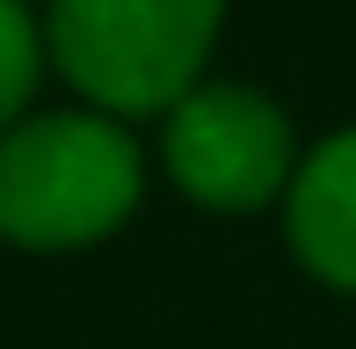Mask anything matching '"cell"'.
Returning a JSON list of instances; mask_svg holds the SVG:
<instances>
[{
    "label": "cell",
    "mask_w": 356,
    "mask_h": 349,
    "mask_svg": "<svg viewBox=\"0 0 356 349\" xmlns=\"http://www.w3.org/2000/svg\"><path fill=\"white\" fill-rule=\"evenodd\" d=\"M291 247L313 277L356 291V131L327 138L291 174Z\"/></svg>",
    "instance_id": "277c9868"
},
{
    "label": "cell",
    "mask_w": 356,
    "mask_h": 349,
    "mask_svg": "<svg viewBox=\"0 0 356 349\" xmlns=\"http://www.w3.org/2000/svg\"><path fill=\"white\" fill-rule=\"evenodd\" d=\"M44 73V44H37V22H29L22 0H0V124L22 117L29 88Z\"/></svg>",
    "instance_id": "5b68a950"
},
{
    "label": "cell",
    "mask_w": 356,
    "mask_h": 349,
    "mask_svg": "<svg viewBox=\"0 0 356 349\" xmlns=\"http://www.w3.org/2000/svg\"><path fill=\"white\" fill-rule=\"evenodd\" d=\"M225 0H51V58L102 117H153L189 95Z\"/></svg>",
    "instance_id": "7a4b0ae2"
},
{
    "label": "cell",
    "mask_w": 356,
    "mask_h": 349,
    "mask_svg": "<svg viewBox=\"0 0 356 349\" xmlns=\"http://www.w3.org/2000/svg\"><path fill=\"white\" fill-rule=\"evenodd\" d=\"M138 204V146L117 117L58 109L0 131V241L88 247Z\"/></svg>",
    "instance_id": "6da1fadb"
},
{
    "label": "cell",
    "mask_w": 356,
    "mask_h": 349,
    "mask_svg": "<svg viewBox=\"0 0 356 349\" xmlns=\"http://www.w3.org/2000/svg\"><path fill=\"white\" fill-rule=\"evenodd\" d=\"M168 168L211 211H254L291 182V117L254 88H189L168 117Z\"/></svg>",
    "instance_id": "3957f363"
}]
</instances>
